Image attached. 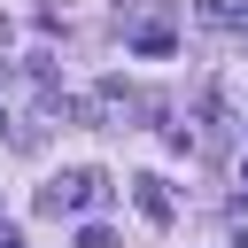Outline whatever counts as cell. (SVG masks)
<instances>
[{
  "label": "cell",
  "mask_w": 248,
  "mask_h": 248,
  "mask_svg": "<svg viewBox=\"0 0 248 248\" xmlns=\"http://www.w3.org/2000/svg\"><path fill=\"white\" fill-rule=\"evenodd\" d=\"M101 170H62V178H46L39 186V217H78V209H101Z\"/></svg>",
  "instance_id": "6da1fadb"
},
{
  "label": "cell",
  "mask_w": 248,
  "mask_h": 248,
  "mask_svg": "<svg viewBox=\"0 0 248 248\" xmlns=\"http://www.w3.org/2000/svg\"><path fill=\"white\" fill-rule=\"evenodd\" d=\"M132 202H140V217H147V225H170V217H178V202H170V186H163V178H132Z\"/></svg>",
  "instance_id": "7a4b0ae2"
},
{
  "label": "cell",
  "mask_w": 248,
  "mask_h": 248,
  "mask_svg": "<svg viewBox=\"0 0 248 248\" xmlns=\"http://www.w3.org/2000/svg\"><path fill=\"white\" fill-rule=\"evenodd\" d=\"M194 16H202L209 31H240V39H248V8H240V0H194Z\"/></svg>",
  "instance_id": "3957f363"
},
{
  "label": "cell",
  "mask_w": 248,
  "mask_h": 248,
  "mask_svg": "<svg viewBox=\"0 0 248 248\" xmlns=\"http://www.w3.org/2000/svg\"><path fill=\"white\" fill-rule=\"evenodd\" d=\"M132 46H140V54H147V62H163V54H170V46H178V39H170V23H147V31H140V39H132Z\"/></svg>",
  "instance_id": "277c9868"
},
{
  "label": "cell",
  "mask_w": 248,
  "mask_h": 248,
  "mask_svg": "<svg viewBox=\"0 0 248 248\" xmlns=\"http://www.w3.org/2000/svg\"><path fill=\"white\" fill-rule=\"evenodd\" d=\"M78 248H116V232L108 225H78Z\"/></svg>",
  "instance_id": "5b68a950"
},
{
  "label": "cell",
  "mask_w": 248,
  "mask_h": 248,
  "mask_svg": "<svg viewBox=\"0 0 248 248\" xmlns=\"http://www.w3.org/2000/svg\"><path fill=\"white\" fill-rule=\"evenodd\" d=\"M0 248H23V232H16V225H0Z\"/></svg>",
  "instance_id": "8992f818"
},
{
  "label": "cell",
  "mask_w": 248,
  "mask_h": 248,
  "mask_svg": "<svg viewBox=\"0 0 248 248\" xmlns=\"http://www.w3.org/2000/svg\"><path fill=\"white\" fill-rule=\"evenodd\" d=\"M240 194H248V163H240Z\"/></svg>",
  "instance_id": "52a82bcc"
}]
</instances>
